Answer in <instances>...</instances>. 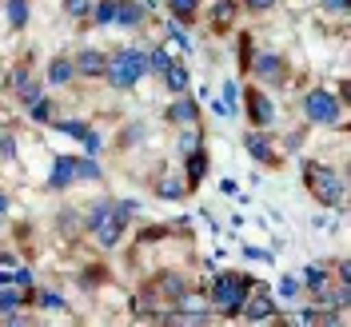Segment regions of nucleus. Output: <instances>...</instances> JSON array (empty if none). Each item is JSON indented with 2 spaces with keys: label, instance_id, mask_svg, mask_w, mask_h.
<instances>
[{
  "label": "nucleus",
  "instance_id": "f257e3e1",
  "mask_svg": "<svg viewBox=\"0 0 351 327\" xmlns=\"http://www.w3.org/2000/svg\"><path fill=\"white\" fill-rule=\"evenodd\" d=\"M144 72H148V56H144L140 48H124V52H116V56L108 60V68H104V76H108V84L116 88V92H132Z\"/></svg>",
  "mask_w": 351,
  "mask_h": 327
},
{
  "label": "nucleus",
  "instance_id": "f03ea898",
  "mask_svg": "<svg viewBox=\"0 0 351 327\" xmlns=\"http://www.w3.org/2000/svg\"><path fill=\"white\" fill-rule=\"evenodd\" d=\"M252 287H256L252 276L228 271V276H219L216 284H212V304H216L219 315H240V307H243V300L252 295Z\"/></svg>",
  "mask_w": 351,
  "mask_h": 327
},
{
  "label": "nucleus",
  "instance_id": "7ed1b4c3",
  "mask_svg": "<svg viewBox=\"0 0 351 327\" xmlns=\"http://www.w3.org/2000/svg\"><path fill=\"white\" fill-rule=\"evenodd\" d=\"M84 223H88V232L96 236V243H100V247H116V243H120V236H124V223H128V216H120L108 199H100V204H92V212H88Z\"/></svg>",
  "mask_w": 351,
  "mask_h": 327
},
{
  "label": "nucleus",
  "instance_id": "20e7f679",
  "mask_svg": "<svg viewBox=\"0 0 351 327\" xmlns=\"http://www.w3.org/2000/svg\"><path fill=\"white\" fill-rule=\"evenodd\" d=\"M304 175H307L311 196L319 199L324 208H331V204H343L348 184H343V175H339V172H331L328 164H304Z\"/></svg>",
  "mask_w": 351,
  "mask_h": 327
},
{
  "label": "nucleus",
  "instance_id": "39448f33",
  "mask_svg": "<svg viewBox=\"0 0 351 327\" xmlns=\"http://www.w3.org/2000/svg\"><path fill=\"white\" fill-rule=\"evenodd\" d=\"M304 116L311 124H339L343 120V100L331 96L328 88H315L304 96Z\"/></svg>",
  "mask_w": 351,
  "mask_h": 327
},
{
  "label": "nucleus",
  "instance_id": "423d86ee",
  "mask_svg": "<svg viewBox=\"0 0 351 327\" xmlns=\"http://www.w3.org/2000/svg\"><path fill=\"white\" fill-rule=\"evenodd\" d=\"M240 311H243V319H247V324H267V319L276 315V300H271L267 291H260V295H256V287H252V295L243 300Z\"/></svg>",
  "mask_w": 351,
  "mask_h": 327
},
{
  "label": "nucleus",
  "instance_id": "0eeeda50",
  "mask_svg": "<svg viewBox=\"0 0 351 327\" xmlns=\"http://www.w3.org/2000/svg\"><path fill=\"white\" fill-rule=\"evenodd\" d=\"M68 184H76V156H56L52 175H48V192H64Z\"/></svg>",
  "mask_w": 351,
  "mask_h": 327
},
{
  "label": "nucleus",
  "instance_id": "6e6552de",
  "mask_svg": "<svg viewBox=\"0 0 351 327\" xmlns=\"http://www.w3.org/2000/svg\"><path fill=\"white\" fill-rule=\"evenodd\" d=\"M247 116H252V124H260V128H267V124L276 120V104L267 100V92H260V88L247 92Z\"/></svg>",
  "mask_w": 351,
  "mask_h": 327
},
{
  "label": "nucleus",
  "instance_id": "1a4fd4ad",
  "mask_svg": "<svg viewBox=\"0 0 351 327\" xmlns=\"http://www.w3.org/2000/svg\"><path fill=\"white\" fill-rule=\"evenodd\" d=\"M256 80H263V84H280L284 80V72H287V64H284V56H276V52H263V56H256Z\"/></svg>",
  "mask_w": 351,
  "mask_h": 327
},
{
  "label": "nucleus",
  "instance_id": "9d476101",
  "mask_svg": "<svg viewBox=\"0 0 351 327\" xmlns=\"http://www.w3.org/2000/svg\"><path fill=\"white\" fill-rule=\"evenodd\" d=\"M12 84H16V96H21L24 104H32V100H40L44 92H40V80L32 76V68L21 64L16 72H12Z\"/></svg>",
  "mask_w": 351,
  "mask_h": 327
},
{
  "label": "nucleus",
  "instance_id": "9b49d317",
  "mask_svg": "<svg viewBox=\"0 0 351 327\" xmlns=\"http://www.w3.org/2000/svg\"><path fill=\"white\" fill-rule=\"evenodd\" d=\"M72 64H76V72H80V76H92V80H96V76H104L108 56H104V52H96V48H84V52H80Z\"/></svg>",
  "mask_w": 351,
  "mask_h": 327
},
{
  "label": "nucleus",
  "instance_id": "f8f14e48",
  "mask_svg": "<svg viewBox=\"0 0 351 327\" xmlns=\"http://www.w3.org/2000/svg\"><path fill=\"white\" fill-rule=\"evenodd\" d=\"M144 24V4L140 0H116V28H140Z\"/></svg>",
  "mask_w": 351,
  "mask_h": 327
},
{
  "label": "nucleus",
  "instance_id": "ddd939ff",
  "mask_svg": "<svg viewBox=\"0 0 351 327\" xmlns=\"http://www.w3.org/2000/svg\"><path fill=\"white\" fill-rule=\"evenodd\" d=\"M164 120H168V124H196V120H199V108H196V100H192V96H184V100H176L172 108L164 112Z\"/></svg>",
  "mask_w": 351,
  "mask_h": 327
},
{
  "label": "nucleus",
  "instance_id": "4468645a",
  "mask_svg": "<svg viewBox=\"0 0 351 327\" xmlns=\"http://www.w3.org/2000/svg\"><path fill=\"white\" fill-rule=\"evenodd\" d=\"M247 152L256 156V160H263V164H276V148H271V140L263 136V132H247Z\"/></svg>",
  "mask_w": 351,
  "mask_h": 327
},
{
  "label": "nucleus",
  "instance_id": "2eb2a0df",
  "mask_svg": "<svg viewBox=\"0 0 351 327\" xmlns=\"http://www.w3.org/2000/svg\"><path fill=\"white\" fill-rule=\"evenodd\" d=\"M300 287H307L311 295H324V291L331 287V280H328V267H319V263H311V267L304 271V284H300Z\"/></svg>",
  "mask_w": 351,
  "mask_h": 327
},
{
  "label": "nucleus",
  "instance_id": "dca6fc26",
  "mask_svg": "<svg viewBox=\"0 0 351 327\" xmlns=\"http://www.w3.org/2000/svg\"><path fill=\"white\" fill-rule=\"evenodd\" d=\"M160 80H164V88H168V92H188V68L172 60V64L160 72Z\"/></svg>",
  "mask_w": 351,
  "mask_h": 327
},
{
  "label": "nucleus",
  "instance_id": "f3484780",
  "mask_svg": "<svg viewBox=\"0 0 351 327\" xmlns=\"http://www.w3.org/2000/svg\"><path fill=\"white\" fill-rule=\"evenodd\" d=\"M184 172H188V184H199V180L208 175V152H204V148L188 152V168H184Z\"/></svg>",
  "mask_w": 351,
  "mask_h": 327
},
{
  "label": "nucleus",
  "instance_id": "a211bd4d",
  "mask_svg": "<svg viewBox=\"0 0 351 327\" xmlns=\"http://www.w3.org/2000/svg\"><path fill=\"white\" fill-rule=\"evenodd\" d=\"M199 144H204V136H199L196 124H184V132H180V140H176V152L180 156H188V152H196Z\"/></svg>",
  "mask_w": 351,
  "mask_h": 327
},
{
  "label": "nucleus",
  "instance_id": "6ab92c4d",
  "mask_svg": "<svg viewBox=\"0 0 351 327\" xmlns=\"http://www.w3.org/2000/svg\"><path fill=\"white\" fill-rule=\"evenodd\" d=\"M4 16L12 28H24L28 24V0H4Z\"/></svg>",
  "mask_w": 351,
  "mask_h": 327
},
{
  "label": "nucleus",
  "instance_id": "aec40b11",
  "mask_svg": "<svg viewBox=\"0 0 351 327\" xmlns=\"http://www.w3.org/2000/svg\"><path fill=\"white\" fill-rule=\"evenodd\" d=\"M72 76H76V64H72L68 56H60V60H52V68H48V80H52V84H68Z\"/></svg>",
  "mask_w": 351,
  "mask_h": 327
},
{
  "label": "nucleus",
  "instance_id": "412c9836",
  "mask_svg": "<svg viewBox=\"0 0 351 327\" xmlns=\"http://www.w3.org/2000/svg\"><path fill=\"white\" fill-rule=\"evenodd\" d=\"M21 307V287L16 284H0V315H12Z\"/></svg>",
  "mask_w": 351,
  "mask_h": 327
},
{
  "label": "nucleus",
  "instance_id": "4be33fe9",
  "mask_svg": "<svg viewBox=\"0 0 351 327\" xmlns=\"http://www.w3.org/2000/svg\"><path fill=\"white\" fill-rule=\"evenodd\" d=\"M144 56H148V72H152V76H160L164 68L172 64V52H168V48H152V52H144Z\"/></svg>",
  "mask_w": 351,
  "mask_h": 327
},
{
  "label": "nucleus",
  "instance_id": "5701e85b",
  "mask_svg": "<svg viewBox=\"0 0 351 327\" xmlns=\"http://www.w3.org/2000/svg\"><path fill=\"white\" fill-rule=\"evenodd\" d=\"M92 16H96V24H100V28L116 24V0H100V4L92 8Z\"/></svg>",
  "mask_w": 351,
  "mask_h": 327
},
{
  "label": "nucleus",
  "instance_id": "b1692460",
  "mask_svg": "<svg viewBox=\"0 0 351 327\" xmlns=\"http://www.w3.org/2000/svg\"><path fill=\"white\" fill-rule=\"evenodd\" d=\"M232 16H236V4H232V0H219L216 12H212V24H216V32H223V24H232Z\"/></svg>",
  "mask_w": 351,
  "mask_h": 327
},
{
  "label": "nucleus",
  "instance_id": "393cba45",
  "mask_svg": "<svg viewBox=\"0 0 351 327\" xmlns=\"http://www.w3.org/2000/svg\"><path fill=\"white\" fill-rule=\"evenodd\" d=\"M76 180H100V164L92 160V156H76Z\"/></svg>",
  "mask_w": 351,
  "mask_h": 327
},
{
  "label": "nucleus",
  "instance_id": "a878e982",
  "mask_svg": "<svg viewBox=\"0 0 351 327\" xmlns=\"http://www.w3.org/2000/svg\"><path fill=\"white\" fill-rule=\"evenodd\" d=\"M156 196L160 199H180L184 196V184H180V180H160V184H156Z\"/></svg>",
  "mask_w": 351,
  "mask_h": 327
},
{
  "label": "nucleus",
  "instance_id": "bb28decb",
  "mask_svg": "<svg viewBox=\"0 0 351 327\" xmlns=\"http://www.w3.org/2000/svg\"><path fill=\"white\" fill-rule=\"evenodd\" d=\"M168 4H172L176 21H192V16H196V8H199V0H168Z\"/></svg>",
  "mask_w": 351,
  "mask_h": 327
},
{
  "label": "nucleus",
  "instance_id": "cd10ccee",
  "mask_svg": "<svg viewBox=\"0 0 351 327\" xmlns=\"http://www.w3.org/2000/svg\"><path fill=\"white\" fill-rule=\"evenodd\" d=\"M160 291H164V295H176V300H180V295L188 291V284H184L180 276H164V280H160Z\"/></svg>",
  "mask_w": 351,
  "mask_h": 327
},
{
  "label": "nucleus",
  "instance_id": "c85d7f7f",
  "mask_svg": "<svg viewBox=\"0 0 351 327\" xmlns=\"http://www.w3.org/2000/svg\"><path fill=\"white\" fill-rule=\"evenodd\" d=\"M28 108H32V120H36V124H48V120H52V104H48V100H32V104H28Z\"/></svg>",
  "mask_w": 351,
  "mask_h": 327
},
{
  "label": "nucleus",
  "instance_id": "c756f323",
  "mask_svg": "<svg viewBox=\"0 0 351 327\" xmlns=\"http://www.w3.org/2000/svg\"><path fill=\"white\" fill-rule=\"evenodd\" d=\"M0 156H4V160H12V156H16V136L4 128V124H0Z\"/></svg>",
  "mask_w": 351,
  "mask_h": 327
},
{
  "label": "nucleus",
  "instance_id": "7c9ffc66",
  "mask_svg": "<svg viewBox=\"0 0 351 327\" xmlns=\"http://www.w3.org/2000/svg\"><path fill=\"white\" fill-rule=\"evenodd\" d=\"M168 36H172L176 44H180V48H188V52H192V48H196V40H192V36H188V32H184V28H180V24H168Z\"/></svg>",
  "mask_w": 351,
  "mask_h": 327
},
{
  "label": "nucleus",
  "instance_id": "2f4dec72",
  "mask_svg": "<svg viewBox=\"0 0 351 327\" xmlns=\"http://www.w3.org/2000/svg\"><path fill=\"white\" fill-rule=\"evenodd\" d=\"M56 128H60V132H68V136H76V140H84L88 124H84V120H56Z\"/></svg>",
  "mask_w": 351,
  "mask_h": 327
},
{
  "label": "nucleus",
  "instance_id": "473e14b6",
  "mask_svg": "<svg viewBox=\"0 0 351 327\" xmlns=\"http://www.w3.org/2000/svg\"><path fill=\"white\" fill-rule=\"evenodd\" d=\"M295 295H300V280L295 276H284L280 280V300H295Z\"/></svg>",
  "mask_w": 351,
  "mask_h": 327
},
{
  "label": "nucleus",
  "instance_id": "72a5a7b5",
  "mask_svg": "<svg viewBox=\"0 0 351 327\" xmlns=\"http://www.w3.org/2000/svg\"><path fill=\"white\" fill-rule=\"evenodd\" d=\"M68 4V12H72V16H88V12H92V4H88V0H64Z\"/></svg>",
  "mask_w": 351,
  "mask_h": 327
},
{
  "label": "nucleus",
  "instance_id": "f704fd0d",
  "mask_svg": "<svg viewBox=\"0 0 351 327\" xmlns=\"http://www.w3.org/2000/svg\"><path fill=\"white\" fill-rule=\"evenodd\" d=\"M100 144H104V140H100V132L88 128V132H84V148H88V152H100Z\"/></svg>",
  "mask_w": 351,
  "mask_h": 327
},
{
  "label": "nucleus",
  "instance_id": "c9c22d12",
  "mask_svg": "<svg viewBox=\"0 0 351 327\" xmlns=\"http://www.w3.org/2000/svg\"><path fill=\"white\" fill-rule=\"evenodd\" d=\"M243 256H247V260H260V263L271 260V252H263V247H243Z\"/></svg>",
  "mask_w": 351,
  "mask_h": 327
},
{
  "label": "nucleus",
  "instance_id": "e433bc0d",
  "mask_svg": "<svg viewBox=\"0 0 351 327\" xmlns=\"http://www.w3.org/2000/svg\"><path fill=\"white\" fill-rule=\"evenodd\" d=\"M12 284H16V287H32V271H28V267H21V271L12 276Z\"/></svg>",
  "mask_w": 351,
  "mask_h": 327
},
{
  "label": "nucleus",
  "instance_id": "4c0bfd02",
  "mask_svg": "<svg viewBox=\"0 0 351 327\" xmlns=\"http://www.w3.org/2000/svg\"><path fill=\"white\" fill-rule=\"evenodd\" d=\"M40 304H44V307H64V300H60L56 291H44V295H40Z\"/></svg>",
  "mask_w": 351,
  "mask_h": 327
},
{
  "label": "nucleus",
  "instance_id": "58836bf2",
  "mask_svg": "<svg viewBox=\"0 0 351 327\" xmlns=\"http://www.w3.org/2000/svg\"><path fill=\"white\" fill-rule=\"evenodd\" d=\"M324 8H331V12H348V0H324Z\"/></svg>",
  "mask_w": 351,
  "mask_h": 327
},
{
  "label": "nucleus",
  "instance_id": "ea45409f",
  "mask_svg": "<svg viewBox=\"0 0 351 327\" xmlns=\"http://www.w3.org/2000/svg\"><path fill=\"white\" fill-rule=\"evenodd\" d=\"M271 4H276V0H247V8H256V12H267Z\"/></svg>",
  "mask_w": 351,
  "mask_h": 327
},
{
  "label": "nucleus",
  "instance_id": "a19ab883",
  "mask_svg": "<svg viewBox=\"0 0 351 327\" xmlns=\"http://www.w3.org/2000/svg\"><path fill=\"white\" fill-rule=\"evenodd\" d=\"M219 192H223V196H236L240 188H236V180H223V184H219Z\"/></svg>",
  "mask_w": 351,
  "mask_h": 327
},
{
  "label": "nucleus",
  "instance_id": "79ce46f5",
  "mask_svg": "<svg viewBox=\"0 0 351 327\" xmlns=\"http://www.w3.org/2000/svg\"><path fill=\"white\" fill-rule=\"evenodd\" d=\"M4 212H8V196H4V192H0V216H4Z\"/></svg>",
  "mask_w": 351,
  "mask_h": 327
}]
</instances>
